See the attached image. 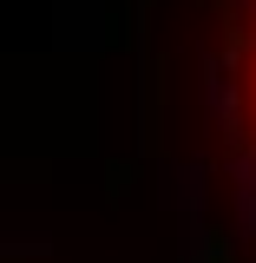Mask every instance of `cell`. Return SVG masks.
<instances>
[{
  "mask_svg": "<svg viewBox=\"0 0 256 263\" xmlns=\"http://www.w3.org/2000/svg\"><path fill=\"white\" fill-rule=\"evenodd\" d=\"M237 105H243V132L256 145V0H243V27H237Z\"/></svg>",
  "mask_w": 256,
  "mask_h": 263,
  "instance_id": "6da1fadb",
  "label": "cell"
}]
</instances>
